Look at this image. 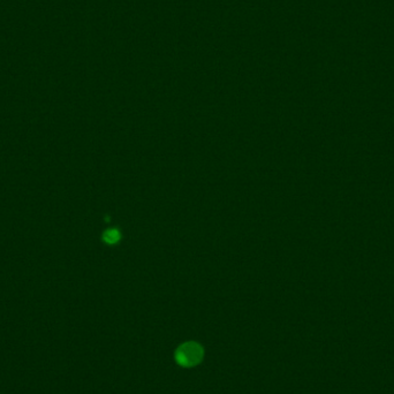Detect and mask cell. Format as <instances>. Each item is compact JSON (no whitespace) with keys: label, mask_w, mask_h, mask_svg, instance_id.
Instances as JSON below:
<instances>
[{"label":"cell","mask_w":394,"mask_h":394,"mask_svg":"<svg viewBox=\"0 0 394 394\" xmlns=\"http://www.w3.org/2000/svg\"><path fill=\"white\" fill-rule=\"evenodd\" d=\"M177 365L183 368H194L200 365L204 357V349L198 343L188 341L180 345L174 354Z\"/></svg>","instance_id":"6da1fadb"},{"label":"cell","mask_w":394,"mask_h":394,"mask_svg":"<svg viewBox=\"0 0 394 394\" xmlns=\"http://www.w3.org/2000/svg\"><path fill=\"white\" fill-rule=\"evenodd\" d=\"M104 239H105L106 242H109V244H114V242L119 240V233L116 232L115 229H110V231L105 233Z\"/></svg>","instance_id":"7a4b0ae2"}]
</instances>
